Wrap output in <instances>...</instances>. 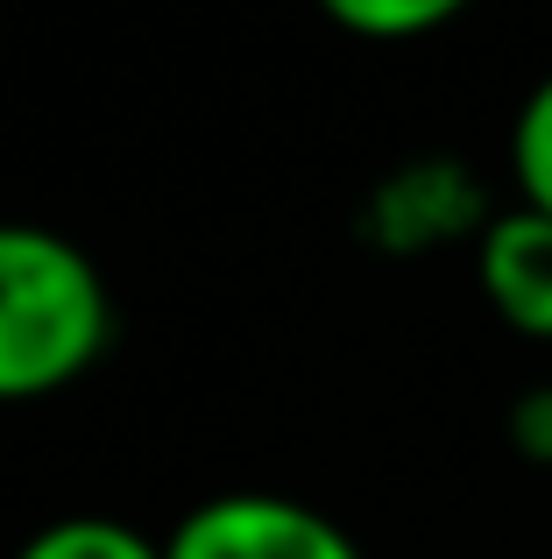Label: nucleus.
<instances>
[{
    "mask_svg": "<svg viewBox=\"0 0 552 559\" xmlns=\"http://www.w3.org/2000/svg\"><path fill=\"white\" fill-rule=\"evenodd\" d=\"M113 305L93 255L36 219H0V404H36L107 355Z\"/></svg>",
    "mask_w": 552,
    "mask_h": 559,
    "instance_id": "obj_1",
    "label": "nucleus"
},
{
    "mask_svg": "<svg viewBox=\"0 0 552 559\" xmlns=\"http://www.w3.org/2000/svg\"><path fill=\"white\" fill-rule=\"evenodd\" d=\"M164 559H361V546L298 496L235 489L184 510V524L164 538Z\"/></svg>",
    "mask_w": 552,
    "mask_h": 559,
    "instance_id": "obj_2",
    "label": "nucleus"
},
{
    "mask_svg": "<svg viewBox=\"0 0 552 559\" xmlns=\"http://www.w3.org/2000/svg\"><path fill=\"white\" fill-rule=\"evenodd\" d=\"M475 276L482 298L496 305V319L525 341H552V219L531 205L482 219L475 241Z\"/></svg>",
    "mask_w": 552,
    "mask_h": 559,
    "instance_id": "obj_3",
    "label": "nucleus"
},
{
    "mask_svg": "<svg viewBox=\"0 0 552 559\" xmlns=\"http://www.w3.org/2000/svg\"><path fill=\"white\" fill-rule=\"evenodd\" d=\"M14 559H164V546L142 538L135 524H121V518H93V510H85V518L43 524Z\"/></svg>",
    "mask_w": 552,
    "mask_h": 559,
    "instance_id": "obj_4",
    "label": "nucleus"
},
{
    "mask_svg": "<svg viewBox=\"0 0 552 559\" xmlns=\"http://www.w3.org/2000/svg\"><path fill=\"white\" fill-rule=\"evenodd\" d=\"M511 170H517V205L552 219V79L531 85L511 128Z\"/></svg>",
    "mask_w": 552,
    "mask_h": 559,
    "instance_id": "obj_5",
    "label": "nucleus"
},
{
    "mask_svg": "<svg viewBox=\"0 0 552 559\" xmlns=\"http://www.w3.org/2000/svg\"><path fill=\"white\" fill-rule=\"evenodd\" d=\"M326 14L333 28H347L361 43H411L454 22V0H333Z\"/></svg>",
    "mask_w": 552,
    "mask_h": 559,
    "instance_id": "obj_6",
    "label": "nucleus"
},
{
    "mask_svg": "<svg viewBox=\"0 0 552 559\" xmlns=\"http://www.w3.org/2000/svg\"><path fill=\"white\" fill-rule=\"evenodd\" d=\"M511 439L525 461H552V390H525L511 411Z\"/></svg>",
    "mask_w": 552,
    "mask_h": 559,
    "instance_id": "obj_7",
    "label": "nucleus"
}]
</instances>
